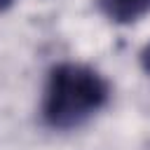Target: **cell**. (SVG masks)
<instances>
[{
  "label": "cell",
  "instance_id": "cell-1",
  "mask_svg": "<svg viewBox=\"0 0 150 150\" xmlns=\"http://www.w3.org/2000/svg\"><path fill=\"white\" fill-rule=\"evenodd\" d=\"M105 101L108 82L94 68L82 63H59L47 77L42 117L52 129H73L98 112Z\"/></svg>",
  "mask_w": 150,
  "mask_h": 150
},
{
  "label": "cell",
  "instance_id": "cell-3",
  "mask_svg": "<svg viewBox=\"0 0 150 150\" xmlns=\"http://www.w3.org/2000/svg\"><path fill=\"white\" fill-rule=\"evenodd\" d=\"M141 63H143V68L150 73V45L143 49V54H141Z\"/></svg>",
  "mask_w": 150,
  "mask_h": 150
},
{
  "label": "cell",
  "instance_id": "cell-2",
  "mask_svg": "<svg viewBox=\"0 0 150 150\" xmlns=\"http://www.w3.org/2000/svg\"><path fill=\"white\" fill-rule=\"evenodd\" d=\"M101 12L115 23H131L150 9V0H98Z\"/></svg>",
  "mask_w": 150,
  "mask_h": 150
},
{
  "label": "cell",
  "instance_id": "cell-4",
  "mask_svg": "<svg viewBox=\"0 0 150 150\" xmlns=\"http://www.w3.org/2000/svg\"><path fill=\"white\" fill-rule=\"evenodd\" d=\"M14 5V0H0V12H5L7 7H12Z\"/></svg>",
  "mask_w": 150,
  "mask_h": 150
}]
</instances>
